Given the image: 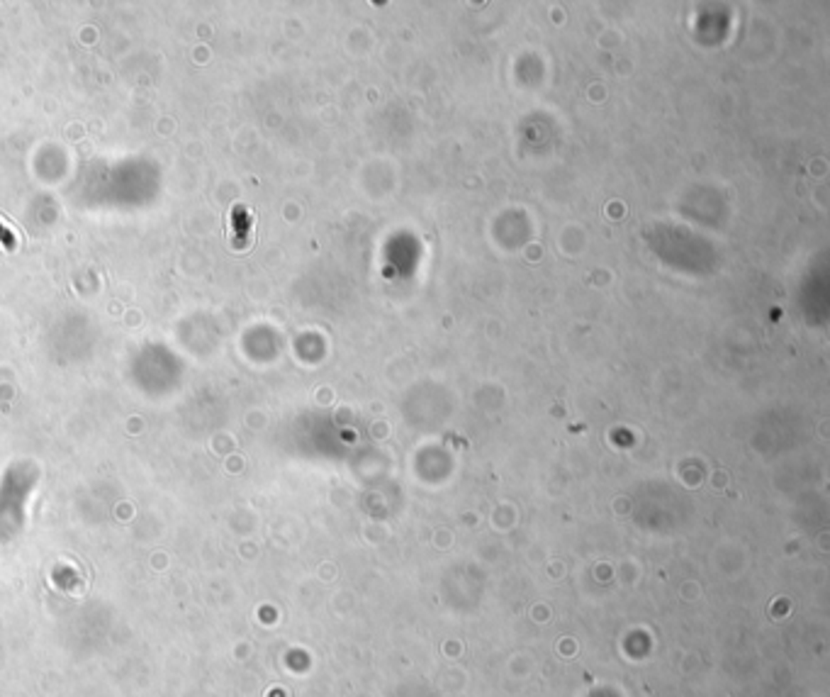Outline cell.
Wrapping results in <instances>:
<instances>
[{"mask_svg": "<svg viewBox=\"0 0 830 697\" xmlns=\"http://www.w3.org/2000/svg\"><path fill=\"white\" fill-rule=\"evenodd\" d=\"M249 234H251V217L246 213V208L237 205L232 210V244L237 249H246Z\"/></svg>", "mask_w": 830, "mask_h": 697, "instance_id": "obj_1", "label": "cell"}, {"mask_svg": "<svg viewBox=\"0 0 830 697\" xmlns=\"http://www.w3.org/2000/svg\"><path fill=\"white\" fill-rule=\"evenodd\" d=\"M0 242H3L8 249H13V247H15V237L8 232V227H3V225H0Z\"/></svg>", "mask_w": 830, "mask_h": 697, "instance_id": "obj_2", "label": "cell"}]
</instances>
